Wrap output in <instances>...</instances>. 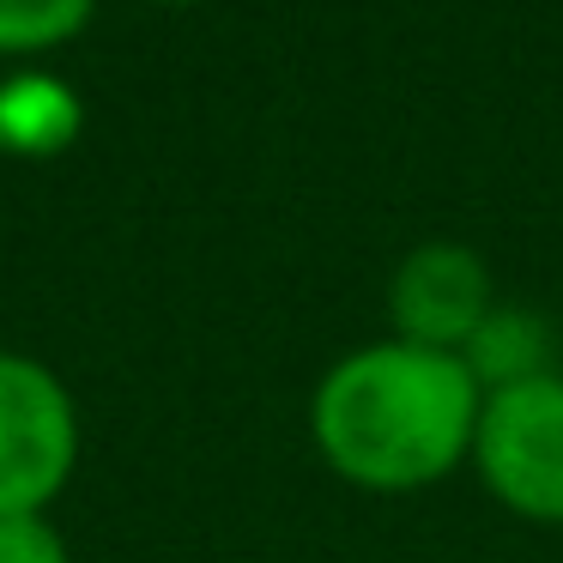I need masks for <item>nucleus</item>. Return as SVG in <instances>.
Segmentation results:
<instances>
[{"label":"nucleus","mask_w":563,"mask_h":563,"mask_svg":"<svg viewBox=\"0 0 563 563\" xmlns=\"http://www.w3.org/2000/svg\"><path fill=\"white\" fill-rule=\"evenodd\" d=\"M485 388L461 352L376 340L333 357L309 400L321 461L364 490H424L473 461Z\"/></svg>","instance_id":"obj_1"},{"label":"nucleus","mask_w":563,"mask_h":563,"mask_svg":"<svg viewBox=\"0 0 563 563\" xmlns=\"http://www.w3.org/2000/svg\"><path fill=\"white\" fill-rule=\"evenodd\" d=\"M473 473L509 515L563 527V369L490 388L473 430Z\"/></svg>","instance_id":"obj_2"},{"label":"nucleus","mask_w":563,"mask_h":563,"mask_svg":"<svg viewBox=\"0 0 563 563\" xmlns=\"http://www.w3.org/2000/svg\"><path fill=\"white\" fill-rule=\"evenodd\" d=\"M79 461V412L37 357L0 352V515H43Z\"/></svg>","instance_id":"obj_3"},{"label":"nucleus","mask_w":563,"mask_h":563,"mask_svg":"<svg viewBox=\"0 0 563 563\" xmlns=\"http://www.w3.org/2000/svg\"><path fill=\"white\" fill-rule=\"evenodd\" d=\"M490 309H497V285H490L485 255L466 243H449V236L406 249L388 279L394 340L430 345V352H461Z\"/></svg>","instance_id":"obj_4"},{"label":"nucleus","mask_w":563,"mask_h":563,"mask_svg":"<svg viewBox=\"0 0 563 563\" xmlns=\"http://www.w3.org/2000/svg\"><path fill=\"white\" fill-rule=\"evenodd\" d=\"M551 357H558V333H551L545 316H533V309L521 303H497L485 321H478V333L461 345V364L473 369L478 388H515V382H533V376H551Z\"/></svg>","instance_id":"obj_5"},{"label":"nucleus","mask_w":563,"mask_h":563,"mask_svg":"<svg viewBox=\"0 0 563 563\" xmlns=\"http://www.w3.org/2000/svg\"><path fill=\"white\" fill-rule=\"evenodd\" d=\"M79 134V98L49 74H19L0 86V152L55 158Z\"/></svg>","instance_id":"obj_6"},{"label":"nucleus","mask_w":563,"mask_h":563,"mask_svg":"<svg viewBox=\"0 0 563 563\" xmlns=\"http://www.w3.org/2000/svg\"><path fill=\"white\" fill-rule=\"evenodd\" d=\"M98 0H0V55H37L79 37Z\"/></svg>","instance_id":"obj_7"},{"label":"nucleus","mask_w":563,"mask_h":563,"mask_svg":"<svg viewBox=\"0 0 563 563\" xmlns=\"http://www.w3.org/2000/svg\"><path fill=\"white\" fill-rule=\"evenodd\" d=\"M0 563H67V545L43 515H0Z\"/></svg>","instance_id":"obj_8"},{"label":"nucleus","mask_w":563,"mask_h":563,"mask_svg":"<svg viewBox=\"0 0 563 563\" xmlns=\"http://www.w3.org/2000/svg\"><path fill=\"white\" fill-rule=\"evenodd\" d=\"M158 7H195V0H158Z\"/></svg>","instance_id":"obj_9"}]
</instances>
